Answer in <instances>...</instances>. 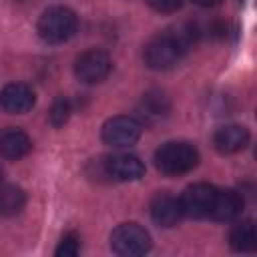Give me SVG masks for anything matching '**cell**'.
Returning <instances> with one entry per match:
<instances>
[{
  "label": "cell",
  "instance_id": "obj_1",
  "mask_svg": "<svg viewBox=\"0 0 257 257\" xmlns=\"http://www.w3.org/2000/svg\"><path fill=\"white\" fill-rule=\"evenodd\" d=\"M199 165V151L185 141H171L155 151V167L167 177H181Z\"/></svg>",
  "mask_w": 257,
  "mask_h": 257
},
{
  "label": "cell",
  "instance_id": "obj_2",
  "mask_svg": "<svg viewBox=\"0 0 257 257\" xmlns=\"http://www.w3.org/2000/svg\"><path fill=\"white\" fill-rule=\"evenodd\" d=\"M78 28V18L70 8L52 6L42 12L38 20V34L48 44H62L74 36Z\"/></svg>",
  "mask_w": 257,
  "mask_h": 257
},
{
  "label": "cell",
  "instance_id": "obj_3",
  "mask_svg": "<svg viewBox=\"0 0 257 257\" xmlns=\"http://www.w3.org/2000/svg\"><path fill=\"white\" fill-rule=\"evenodd\" d=\"M110 249L122 257H139L151 249V235L137 223H122L110 233Z\"/></svg>",
  "mask_w": 257,
  "mask_h": 257
},
{
  "label": "cell",
  "instance_id": "obj_4",
  "mask_svg": "<svg viewBox=\"0 0 257 257\" xmlns=\"http://www.w3.org/2000/svg\"><path fill=\"white\" fill-rule=\"evenodd\" d=\"M219 189L209 183H195L185 189V193L179 197L183 213L193 219H211L215 201H217Z\"/></svg>",
  "mask_w": 257,
  "mask_h": 257
},
{
  "label": "cell",
  "instance_id": "obj_5",
  "mask_svg": "<svg viewBox=\"0 0 257 257\" xmlns=\"http://www.w3.org/2000/svg\"><path fill=\"white\" fill-rule=\"evenodd\" d=\"M141 133H143V126L137 118L126 116V114H118V116L108 118L102 124L100 137L106 145H110L114 149H122V147L135 145L141 139Z\"/></svg>",
  "mask_w": 257,
  "mask_h": 257
},
{
  "label": "cell",
  "instance_id": "obj_6",
  "mask_svg": "<svg viewBox=\"0 0 257 257\" xmlns=\"http://www.w3.org/2000/svg\"><path fill=\"white\" fill-rule=\"evenodd\" d=\"M112 68V60L104 50L90 48L82 52L74 62V74L84 84H96L102 82Z\"/></svg>",
  "mask_w": 257,
  "mask_h": 257
},
{
  "label": "cell",
  "instance_id": "obj_7",
  "mask_svg": "<svg viewBox=\"0 0 257 257\" xmlns=\"http://www.w3.org/2000/svg\"><path fill=\"white\" fill-rule=\"evenodd\" d=\"M102 173L114 181H139L145 175V165L139 157L135 155H126V153H118V155H110L102 161Z\"/></svg>",
  "mask_w": 257,
  "mask_h": 257
},
{
  "label": "cell",
  "instance_id": "obj_8",
  "mask_svg": "<svg viewBox=\"0 0 257 257\" xmlns=\"http://www.w3.org/2000/svg\"><path fill=\"white\" fill-rule=\"evenodd\" d=\"M36 102V94L28 84L8 82L0 90V106L10 114H24Z\"/></svg>",
  "mask_w": 257,
  "mask_h": 257
},
{
  "label": "cell",
  "instance_id": "obj_9",
  "mask_svg": "<svg viewBox=\"0 0 257 257\" xmlns=\"http://www.w3.org/2000/svg\"><path fill=\"white\" fill-rule=\"evenodd\" d=\"M151 217L161 227H175L185 217L181 199L173 197L171 193H157L151 201Z\"/></svg>",
  "mask_w": 257,
  "mask_h": 257
},
{
  "label": "cell",
  "instance_id": "obj_10",
  "mask_svg": "<svg viewBox=\"0 0 257 257\" xmlns=\"http://www.w3.org/2000/svg\"><path fill=\"white\" fill-rule=\"evenodd\" d=\"M249 145V131L241 124H225L215 131L213 135V147L221 155H233L243 151Z\"/></svg>",
  "mask_w": 257,
  "mask_h": 257
},
{
  "label": "cell",
  "instance_id": "obj_11",
  "mask_svg": "<svg viewBox=\"0 0 257 257\" xmlns=\"http://www.w3.org/2000/svg\"><path fill=\"white\" fill-rule=\"evenodd\" d=\"M30 151H32V141L24 131L10 126L0 133V155L4 159L16 161L26 157Z\"/></svg>",
  "mask_w": 257,
  "mask_h": 257
},
{
  "label": "cell",
  "instance_id": "obj_12",
  "mask_svg": "<svg viewBox=\"0 0 257 257\" xmlns=\"http://www.w3.org/2000/svg\"><path fill=\"white\" fill-rule=\"evenodd\" d=\"M139 112L145 120L157 122L171 112V100L163 90H149L139 102Z\"/></svg>",
  "mask_w": 257,
  "mask_h": 257
},
{
  "label": "cell",
  "instance_id": "obj_13",
  "mask_svg": "<svg viewBox=\"0 0 257 257\" xmlns=\"http://www.w3.org/2000/svg\"><path fill=\"white\" fill-rule=\"evenodd\" d=\"M241 209H243V199H241V195L237 191L219 189L211 219H215V221H231L241 213Z\"/></svg>",
  "mask_w": 257,
  "mask_h": 257
},
{
  "label": "cell",
  "instance_id": "obj_14",
  "mask_svg": "<svg viewBox=\"0 0 257 257\" xmlns=\"http://www.w3.org/2000/svg\"><path fill=\"white\" fill-rule=\"evenodd\" d=\"M229 243L235 251L239 253H251L257 249V233H255V225L251 219L239 221L231 233H229Z\"/></svg>",
  "mask_w": 257,
  "mask_h": 257
},
{
  "label": "cell",
  "instance_id": "obj_15",
  "mask_svg": "<svg viewBox=\"0 0 257 257\" xmlns=\"http://www.w3.org/2000/svg\"><path fill=\"white\" fill-rule=\"evenodd\" d=\"M26 203V195L16 185H2L0 183V215L10 217L22 211Z\"/></svg>",
  "mask_w": 257,
  "mask_h": 257
},
{
  "label": "cell",
  "instance_id": "obj_16",
  "mask_svg": "<svg viewBox=\"0 0 257 257\" xmlns=\"http://www.w3.org/2000/svg\"><path fill=\"white\" fill-rule=\"evenodd\" d=\"M70 112H72V104H70V100H68L66 96H58V98L52 102V106H50L48 120H50L52 126L60 128V126H64V124L68 122Z\"/></svg>",
  "mask_w": 257,
  "mask_h": 257
},
{
  "label": "cell",
  "instance_id": "obj_17",
  "mask_svg": "<svg viewBox=\"0 0 257 257\" xmlns=\"http://www.w3.org/2000/svg\"><path fill=\"white\" fill-rule=\"evenodd\" d=\"M54 253H56V257H74V255H78L80 253V237L74 231L66 233L60 239V243H58Z\"/></svg>",
  "mask_w": 257,
  "mask_h": 257
},
{
  "label": "cell",
  "instance_id": "obj_18",
  "mask_svg": "<svg viewBox=\"0 0 257 257\" xmlns=\"http://www.w3.org/2000/svg\"><path fill=\"white\" fill-rule=\"evenodd\" d=\"M147 2L159 14H173L185 6V0H147Z\"/></svg>",
  "mask_w": 257,
  "mask_h": 257
},
{
  "label": "cell",
  "instance_id": "obj_19",
  "mask_svg": "<svg viewBox=\"0 0 257 257\" xmlns=\"http://www.w3.org/2000/svg\"><path fill=\"white\" fill-rule=\"evenodd\" d=\"M197 6H203V8H211V6H217V4H221L223 0H193Z\"/></svg>",
  "mask_w": 257,
  "mask_h": 257
},
{
  "label": "cell",
  "instance_id": "obj_20",
  "mask_svg": "<svg viewBox=\"0 0 257 257\" xmlns=\"http://www.w3.org/2000/svg\"><path fill=\"white\" fill-rule=\"evenodd\" d=\"M0 183H2V169H0Z\"/></svg>",
  "mask_w": 257,
  "mask_h": 257
}]
</instances>
